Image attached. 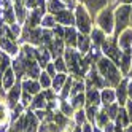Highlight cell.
I'll return each mask as SVG.
<instances>
[{"mask_svg":"<svg viewBox=\"0 0 132 132\" xmlns=\"http://www.w3.org/2000/svg\"><path fill=\"white\" fill-rule=\"evenodd\" d=\"M96 67H97V72L100 73V77L103 78V81H105L107 88H116L121 83V80L124 78L121 70H119V67L111 59L105 57V56H102V57L96 62Z\"/></svg>","mask_w":132,"mask_h":132,"instance_id":"6da1fadb","label":"cell"},{"mask_svg":"<svg viewBox=\"0 0 132 132\" xmlns=\"http://www.w3.org/2000/svg\"><path fill=\"white\" fill-rule=\"evenodd\" d=\"M94 26L105 32L107 37H111L115 34V6L108 3L103 10H100L94 18Z\"/></svg>","mask_w":132,"mask_h":132,"instance_id":"7a4b0ae2","label":"cell"},{"mask_svg":"<svg viewBox=\"0 0 132 132\" xmlns=\"http://www.w3.org/2000/svg\"><path fill=\"white\" fill-rule=\"evenodd\" d=\"M73 13H75V27L78 29V32L89 35L91 30H92V27H94V19L89 14V11L86 10V6L78 3L77 6H75Z\"/></svg>","mask_w":132,"mask_h":132,"instance_id":"3957f363","label":"cell"},{"mask_svg":"<svg viewBox=\"0 0 132 132\" xmlns=\"http://www.w3.org/2000/svg\"><path fill=\"white\" fill-rule=\"evenodd\" d=\"M130 27V5H116L115 6V34L111 37L118 38V35Z\"/></svg>","mask_w":132,"mask_h":132,"instance_id":"277c9868","label":"cell"},{"mask_svg":"<svg viewBox=\"0 0 132 132\" xmlns=\"http://www.w3.org/2000/svg\"><path fill=\"white\" fill-rule=\"evenodd\" d=\"M100 51H102V56H105V57L111 59L116 65L119 64V59H121V50L118 46V42L116 38H113V37H107V40L102 43L100 46Z\"/></svg>","mask_w":132,"mask_h":132,"instance_id":"5b68a950","label":"cell"},{"mask_svg":"<svg viewBox=\"0 0 132 132\" xmlns=\"http://www.w3.org/2000/svg\"><path fill=\"white\" fill-rule=\"evenodd\" d=\"M21 96H22V86H21V81L18 80L14 86L5 92V100H6V103H8V107H10V108H14L18 103L21 102Z\"/></svg>","mask_w":132,"mask_h":132,"instance_id":"8992f818","label":"cell"},{"mask_svg":"<svg viewBox=\"0 0 132 132\" xmlns=\"http://www.w3.org/2000/svg\"><path fill=\"white\" fill-rule=\"evenodd\" d=\"M77 2L86 6V10L89 11V14L92 16V19H94L96 14L110 3V0H77Z\"/></svg>","mask_w":132,"mask_h":132,"instance_id":"52a82bcc","label":"cell"},{"mask_svg":"<svg viewBox=\"0 0 132 132\" xmlns=\"http://www.w3.org/2000/svg\"><path fill=\"white\" fill-rule=\"evenodd\" d=\"M40 121L35 116V113L32 110L27 108L24 111V132H38Z\"/></svg>","mask_w":132,"mask_h":132,"instance_id":"ba28073f","label":"cell"},{"mask_svg":"<svg viewBox=\"0 0 132 132\" xmlns=\"http://www.w3.org/2000/svg\"><path fill=\"white\" fill-rule=\"evenodd\" d=\"M46 50H48L51 53V57L56 59V57H59V56H64V51H65V42L62 38H57V37H54V38L51 40V43L48 46H45Z\"/></svg>","mask_w":132,"mask_h":132,"instance_id":"9c48e42d","label":"cell"},{"mask_svg":"<svg viewBox=\"0 0 132 132\" xmlns=\"http://www.w3.org/2000/svg\"><path fill=\"white\" fill-rule=\"evenodd\" d=\"M54 16H56V22H57L59 26H64V27H67V26H75V13H73V10L65 8V10L56 13Z\"/></svg>","mask_w":132,"mask_h":132,"instance_id":"30bf717a","label":"cell"},{"mask_svg":"<svg viewBox=\"0 0 132 132\" xmlns=\"http://www.w3.org/2000/svg\"><path fill=\"white\" fill-rule=\"evenodd\" d=\"M127 77H124L121 80V83L115 88V92H116V102L119 103V107H124L126 102L129 99V94H127Z\"/></svg>","mask_w":132,"mask_h":132,"instance_id":"8fae6325","label":"cell"},{"mask_svg":"<svg viewBox=\"0 0 132 132\" xmlns=\"http://www.w3.org/2000/svg\"><path fill=\"white\" fill-rule=\"evenodd\" d=\"M130 65H132V50H126V51L121 53V59H119V64H118L122 77H129Z\"/></svg>","mask_w":132,"mask_h":132,"instance_id":"7c38bea8","label":"cell"},{"mask_svg":"<svg viewBox=\"0 0 132 132\" xmlns=\"http://www.w3.org/2000/svg\"><path fill=\"white\" fill-rule=\"evenodd\" d=\"M21 86H22V92H27L30 96H37L38 92H42V86H40L38 80H35V78H22Z\"/></svg>","mask_w":132,"mask_h":132,"instance_id":"4fadbf2b","label":"cell"},{"mask_svg":"<svg viewBox=\"0 0 132 132\" xmlns=\"http://www.w3.org/2000/svg\"><path fill=\"white\" fill-rule=\"evenodd\" d=\"M34 53H35V59H37V62H38V65L42 67V70L48 65L51 61H53V57H51V53L45 48V46H35V50H34Z\"/></svg>","mask_w":132,"mask_h":132,"instance_id":"5bb4252c","label":"cell"},{"mask_svg":"<svg viewBox=\"0 0 132 132\" xmlns=\"http://www.w3.org/2000/svg\"><path fill=\"white\" fill-rule=\"evenodd\" d=\"M78 29L75 26H67L64 29V42L65 46H70V48H77V40H78Z\"/></svg>","mask_w":132,"mask_h":132,"instance_id":"9a60e30c","label":"cell"},{"mask_svg":"<svg viewBox=\"0 0 132 132\" xmlns=\"http://www.w3.org/2000/svg\"><path fill=\"white\" fill-rule=\"evenodd\" d=\"M118 46L121 51H126V50H132V27H127L126 30H122L118 35Z\"/></svg>","mask_w":132,"mask_h":132,"instance_id":"2e32d148","label":"cell"},{"mask_svg":"<svg viewBox=\"0 0 132 132\" xmlns=\"http://www.w3.org/2000/svg\"><path fill=\"white\" fill-rule=\"evenodd\" d=\"M16 81H18V77H16L14 70L11 69V65H10V67L5 69V72L2 73V89L6 92L8 89H11L14 86Z\"/></svg>","mask_w":132,"mask_h":132,"instance_id":"e0dca14e","label":"cell"},{"mask_svg":"<svg viewBox=\"0 0 132 132\" xmlns=\"http://www.w3.org/2000/svg\"><path fill=\"white\" fill-rule=\"evenodd\" d=\"M48 102L50 100H48V97H46V92L42 91V92L37 94V96H34L30 105H29V110H32V111H35V110H46L48 108Z\"/></svg>","mask_w":132,"mask_h":132,"instance_id":"ac0fdd59","label":"cell"},{"mask_svg":"<svg viewBox=\"0 0 132 132\" xmlns=\"http://www.w3.org/2000/svg\"><path fill=\"white\" fill-rule=\"evenodd\" d=\"M11 124V108L8 107L5 97L0 100V126H10Z\"/></svg>","mask_w":132,"mask_h":132,"instance_id":"d6986e66","label":"cell"},{"mask_svg":"<svg viewBox=\"0 0 132 132\" xmlns=\"http://www.w3.org/2000/svg\"><path fill=\"white\" fill-rule=\"evenodd\" d=\"M86 94V105L84 107H89V105H94V107H102L100 103V91L96 89V88H88L84 91Z\"/></svg>","mask_w":132,"mask_h":132,"instance_id":"ffe728a7","label":"cell"},{"mask_svg":"<svg viewBox=\"0 0 132 132\" xmlns=\"http://www.w3.org/2000/svg\"><path fill=\"white\" fill-rule=\"evenodd\" d=\"M116 102V92L115 88H103L100 91V103L102 107H108Z\"/></svg>","mask_w":132,"mask_h":132,"instance_id":"44dd1931","label":"cell"},{"mask_svg":"<svg viewBox=\"0 0 132 132\" xmlns=\"http://www.w3.org/2000/svg\"><path fill=\"white\" fill-rule=\"evenodd\" d=\"M91 46H92L91 37L86 35V34H80V35H78V40H77V50H78L83 56H86L88 51L91 50Z\"/></svg>","mask_w":132,"mask_h":132,"instance_id":"7402d4cb","label":"cell"},{"mask_svg":"<svg viewBox=\"0 0 132 132\" xmlns=\"http://www.w3.org/2000/svg\"><path fill=\"white\" fill-rule=\"evenodd\" d=\"M69 80V73H56V77H53V83H51V89L54 91V94H57L62 91L65 81Z\"/></svg>","mask_w":132,"mask_h":132,"instance_id":"603a6c76","label":"cell"},{"mask_svg":"<svg viewBox=\"0 0 132 132\" xmlns=\"http://www.w3.org/2000/svg\"><path fill=\"white\" fill-rule=\"evenodd\" d=\"M89 37H91V42H92V45L99 46V48L102 46V43L107 40V35H105V32H103V30H100L99 27H96V26L92 27V30H91Z\"/></svg>","mask_w":132,"mask_h":132,"instance_id":"cb8c5ba5","label":"cell"},{"mask_svg":"<svg viewBox=\"0 0 132 132\" xmlns=\"http://www.w3.org/2000/svg\"><path fill=\"white\" fill-rule=\"evenodd\" d=\"M2 22L3 24H6V26H10V24H14V22H18L16 21V13H14V8H13V5H8L6 8H3L2 11Z\"/></svg>","mask_w":132,"mask_h":132,"instance_id":"d4e9b609","label":"cell"},{"mask_svg":"<svg viewBox=\"0 0 132 132\" xmlns=\"http://www.w3.org/2000/svg\"><path fill=\"white\" fill-rule=\"evenodd\" d=\"M118 127L121 129H126L129 124H130V121H129V116H127V111H126V107H119V111H118V115H116V119L113 121Z\"/></svg>","mask_w":132,"mask_h":132,"instance_id":"484cf974","label":"cell"},{"mask_svg":"<svg viewBox=\"0 0 132 132\" xmlns=\"http://www.w3.org/2000/svg\"><path fill=\"white\" fill-rule=\"evenodd\" d=\"M65 8H67V5L62 0H46V13L56 14V13L65 10Z\"/></svg>","mask_w":132,"mask_h":132,"instance_id":"4316f807","label":"cell"},{"mask_svg":"<svg viewBox=\"0 0 132 132\" xmlns=\"http://www.w3.org/2000/svg\"><path fill=\"white\" fill-rule=\"evenodd\" d=\"M110 121H111V119H110V116H108L107 110L103 108V107H100V110H99V113H97V116H96V121H94V124H92V126H97V127L103 129Z\"/></svg>","mask_w":132,"mask_h":132,"instance_id":"83f0119b","label":"cell"},{"mask_svg":"<svg viewBox=\"0 0 132 132\" xmlns=\"http://www.w3.org/2000/svg\"><path fill=\"white\" fill-rule=\"evenodd\" d=\"M67 100L72 103V107H73L75 110L84 108V105H86V94H84V92H78V94H75V96L69 97Z\"/></svg>","mask_w":132,"mask_h":132,"instance_id":"f1b7e54d","label":"cell"},{"mask_svg":"<svg viewBox=\"0 0 132 132\" xmlns=\"http://www.w3.org/2000/svg\"><path fill=\"white\" fill-rule=\"evenodd\" d=\"M59 111L62 113L64 116H67V118H73L75 108L72 107V103L67 99H59Z\"/></svg>","mask_w":132,"mask_h":132,"instance_id":"f546056e","label":"cell"},{"mask_svg":"<svg viewBox=\"0 0 132 132\" xmlns=\"http://www.w3.org/2000/svg\"><path fill=\"white\" fill-rule=\"evenodd\" d=\"M56 26H57V22H56V16H54V14H51V13H45V14H43V18H42L40 27L53 30Z\"/></svg>","mask_w":132,"mask_h":132,"instance_id":"4dcf8cb0","label":"cell"},{"mask_svg":"<svg viewBox=\"0 0 132 132\" xmlns=\"http://www.w3.org/2000/svg\"><path fill=\"white\" fill-rule=\"evenodd\" d=\"M73 122L77 126H83V124H86L88 122V116H86V111H84V108H80V110H75L73 113Z\"/></svg>","mask_w":132,"mask_h":132,"instance_id":"1f68e13d","label":"cell"},{"mask_svg":"<svg viewBox=\"0 0 132 132\" xmlns=\"http://www.w3.org/2000/svg\"><path fill=\"white\" fill-rule=\"evenodd\" d=\"M38 83H40V86H42V91H43V89H51L53 78H51V77H50V75L46 73L45 70H42L40 77H38Z\"/></svg>","mask_w":132,"mask_h":132,"instance_id":"d6a6232c","label":"cell"},{"mask_svg":"<svg viewBox=\"0 0 132 132\" xmlns=\"http://www.w3.org/2000/svg\"><path fill=\"white\" fill-rule=\"evenodd\" d=\"M99 110H100V107H94V105L84 107V111H86V116H88V122L94 124V121H96V116H97Z\"/></svg>","mask_w":132,"mask_h":132,"instance_id":"836d02e7","label":"cell"},{"mask_svg":"<svg viewBox=\"0 0 132 132\" xmlns=\"http://www.w3.org/2000/svg\"><path fill=\"white\" fill-rule=\"evenodd\" d=\"M53 62H54V65H56V70H57V73H69V70H67V64H65V61H64L62 56L53 59Z\"/></svg>","mask_w":132,"mask_h":132,"instance_id":"e575fe53","label":"cell"},{"mask_svg":"<svg viewBox=\"0 0 132 132\" xmlns=\"http://www.w3.org/2000/svg\"><path fill=\"white\" fill-rule=\"evenodd\" d=\"M103 108L107 110V113H108V116H110L111 121L116 119V115H118V111H119V103H118V102L111 103V105H108V107H103Z\"/></svg>","mask_w":132,"mask_h":132,"instance_id":"d590c367","label":"cell"},{"mask_svg":"<svg viewBox=\"0 0 132 132\" xmlns=\"http://www.w3.org/2000/svg\"><path fill=\"white\" fill-rule=\"evenodd\" d=\"M43 70H45L46 73H48L51 78H53V77H56V73H57V70H56V65H54V62H53V61H51L48 65H46V67H45Z\"/></svg>","mask_w":132,"mask_h":132,"instance_id":"8d00e7d4","label":"cell"},{"mask_svg":"<svg viewBox=\"0 0 132 132\" xmlns=\"http://www.w3.org/2000/svg\"><path fill=\"white\" fill-rule=\"evenodd\" d=\"M126 111H127V116H129V121L132 122V99H127V102H126Z\"/></svg>","mask_w":132,"mask_h":132,"instance_id":"74e56055","label":"cell"},{"mask_svg":"<svg viewBox=\"0 0 132 132\" xmlns=\"http://www.w3.org/2000/svg\"><path fill=\"white\" fill-rule=\"evenodd\" d=\"M110 5H132V0H110Z\"/></svg>","mask_w":132,"mask_h":132,"instance_id":"f35d334b","label":"cell"},{"mask_svg":"<svg viewBox=\"0 0 132 132\" xmlns=\"http://www.w3.org/2000/svg\"><path fill=\"white\" fill-rule=\"evenodd\" d=\"M115 129H116L115 122H113V121H110V122H108V124H107L105 127H103L102 130H103V132H115Z\"/></svg>","mask_w":132,"mask_h":132,"instance_id":"ab89813d","label":"cell"},{"mask_svg":"<svg viewBox=\"0 0 132 132\" xmlns=\"http://www.w3.org/2000/svg\"><path fill=\"white\" fill-rule=\"evenodd\" d=\"M127 94H129V99H132V75L127 77Z\"/></svg>","mask_w":132,"mask_h":132,"instance_id":"60d3db41","label":"cell"},{"mask_svg":"<svg viewBox=\"0 0 132 132\" xmlns=\"http://www.w3.org/2000/svg\"><path fill=\"white\" fill-rule=\"evenodd\" d=\"M83 132H92V124H91V122L83 124Z\"/></svg>","mask_w":132,"mask_h":132,"instance_id":"b9f144b4","label":"cell"},{"mask_svg":"<svg viewBox=\"0 0 132 132\" xmlns=\"http://www.w3.org/2000/svg\"><path fill=\"white\" fill-rule=\"evenodd\" d=\"M72 132H83V126H77V124H75V127H73Z\"/></svg>","mask_w":132,"mask_h":132,"instance_id":"7bdbcfd3","label":"cell"},{"mask_svg":"<svg viewBox=\"0 0 132 132\" xmlns=\"http://www.w3.org/2000/svg\"><path fill=\"white\" fill-rule=\"evenodd\" d=\"M92 132H103L100 127H97V126H92Z\"/></svg>","mask_w":132,"mask_h":132,"instance_id":"ee69618b","label":"cell"},{"mask_svg":"<svg viewBox=\"0 0 132 132\" xmlns=\"http://www.w3.org/2000/svg\"><path fill=\"white\" fill-rule=\"evenodd\" d=\"M124 132H132V122H130V124H129L126 129H124Z\"/></svg>","mask_w":132,"mask_h":132,"instance_id":"f6af8a7d","label":"cell"},{"mask_svg":"<svg viewBox=\"0 0 132 132\" xmlns=\"http://www.w3.org/2000/svg\"><path fill=\"white\" fill-rule=\"evenodd\" d=\"M115 126H116V124H115ZM115 132H124V129H121V127H118V126H116V129H115Z\"/></svg>","mask_w":132,"mask_h":132,"instance_id":"bcb514c9","label":"cell"},{"mask_svg":"<svg viewBox=\"0 0 132 132\" xmlns=\"http://www.w3.org/2000/svg\"><path fill=\"white\" fill-rule=\"evenodd\" d=\"M130 27H132V5H130Z\"/></svg>","mask_w":132,"mask_h":132,"instance_id":"7dc6e473","label":"cell"},{"mask_svg":"<svg viewBox=\"0 0 132 132\" xmlns=\"http://www.w3.org/2000/svg\"><path fill=\"white\" fill-rule=\"evenodd\" d=\"M129 75H132V65H130V73H129Z\"/></svg>","mask_w":132,"mask_h":132,"instance_id":"c3c4849f","label":"cell"}]
</instances>
